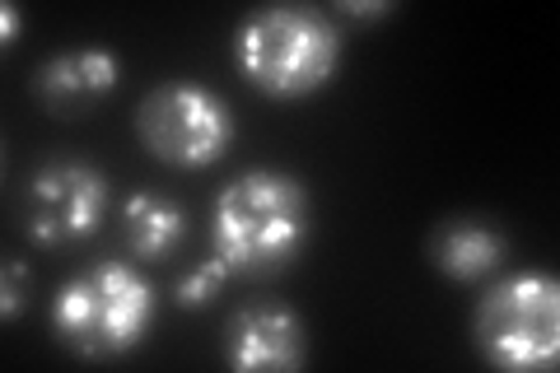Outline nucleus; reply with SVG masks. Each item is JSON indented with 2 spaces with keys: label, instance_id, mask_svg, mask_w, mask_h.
<instances>
[{
  "label": "nucleus",
  "instance_id": "4468645a",
  "mask_svg": "<svg viewBox=\"0 0 560 373\" xmlns=\"http://www.w3.org/2000/svg\"><path fill=\"white\" fill-rule=\"evenodd\" d=\"M20 33H24V10L14 5V0H5V10H0V43L10 47Z\"/></svg>",
  "mask_w": 560,
  "mask_h": 373
},
{
  "label": "nucleus",
  "instance_id": "9d476101",
  "mask_svg": "<svg viewBox=\"0 0 560 373\" xmlns=\"http://www.w3.org/2000/svg\"><path fill=\"white\" fill-rule=\"evenodd\" d=\"M121 234L136 261H164L187 238V210L178 201L160 197V191H136L121 206Z\"/></svg>",
  "mask_w": 560,
  "mask_h": 373
},
{
  "label": "nucleus",
  "instance_id": "f257e3e1",
  "mask_svg": "<svg viewBox=\"0 0 560 373\" xmlns=\"http://www.w3.org/2000/svg\"><path fill=\"white\" fill-rule=\"evenodd\" d=\"M313 238L308 187L294 173L248 168L210 201V253L234 276H271L294 266Z\"/></svg>",
  "mask_w": 560,
  "mask_h": 373
},
{
  "label": "nucleus",
  "instance_id": "423d86ee",
  "mask_svg": "<svg viewBox=\"0 0 560 373\" xmlns=\"http://www.w3.org/2000/svg\"><path fill=\"white\" fill-rule=\"evenodd\" d=\"M108 215V177L84 159H51L20 191V224L33 247H75Z\"/></svg>",
  "mask_w": 560,
  "mask_h": 373
},
{
  "label": "nucleus",
  "instance_id": "1a4fd4ad",
  "mask_svg": "<svg viewBox=\"0 0 560 373\" xmlns=\"http://www.w3.org/2000/svg\"><path fill=\"white\" fill-rule=\"evenodd\" d=\"M504 257H510V238H504V229H495L481 215H448L440 224H430L425 234V261L444 280H458V285L495 271Z\"/></svg>",
  "mask_w": 560,
  "mask_h": 373
},
{
  "label": "nucleus",
  "instance_id": "9b49d317",
  "mask_svg": "<svg viewBox=\"0 0 560 373\" xmlns=\"http://www.w3.org/2000/svg\"><path fill=\"white\" fill-rule=\"evenodd\" d=\"M230 276H234L230 266H224L215 253H210L201 266H191V271L178 280V285H173V304H178L183 313L201 308V304H210V299H215V294L224 290V280H230Z\"/></svg>",
  "mask_w": 560,
  "mask_h": 373
},
{
  "label": "nucleus",
  "instance_id": "f8f14e48",
  "mask_svg": "<svg viewBox=\"0 0 560 373\" xmlns=\"http://www.w3.org/2000/svg\"><path fill=\"white\" fill-rule=\"evenodd\" d=\"M28 308V266L20 257H5V276H0V317L14 323Z\"/></svg>",
  "mask_w": 560,
  "mask_h": 373
},
{
  "label": "nucleus",
  "instance_id": "20e7f679",
  "mask_svg": "<svg viewBox=\"0 0 560 373\" xmlns=\"http://www.w3.org/2000/svg\"><path fill=\"white\" fill-rule=\"evenodd\" d=\"M471 346L490 369H551L560 354V280L510 271L471 308Z\"/></svg>",
  "mask_w": 560,
  "mask_h": 373
},
{
  "label": "nucleus",
  "instance_id": "6e6552de",
  "mask_svg": "<svg viewBox=\"0 0 560 373\" xmlns=\"http://www.w3.org/2000/svg\"><path fill=\"white\" fill-rule=\"evenodd\" d=\"M121 61L108 47H70L57 51L38 66L33 75V98L43 103L51 117H84L117 89Z\"/></svg>",
  "mask_w": 560,
  "mask_h": 373
},
{
  "label": "nucleus",
  "instance_id": "ddd939ff",
  "mask_svg": "<svg viewBox=\"0 0 560 373\" xmlns=\"http://www.w3.org/2000/svg\"><path fill=\"white\" fill-rule=\"evenodd\" d=\"M397 0H346L341 14H350V20H383V14H393Z\"/></svg>",
  "mask_w": 560,
  "mask_h": 373
},
{
  "label": "nucleus",
  "instance_id": "f03ea898",
  "mask_svg": "<svg viewBox=\"0 0 560 373\" xmlns=\"http://www.w3.org/2000/svg\"><path fill=\"white\" fill-rule=\"evenodd\" d=\"M346 33L327 10L261 5L234 28V66L257 94L294 103L331 84Z\"/></svg>",
  "mask_w": 560,
  "mask_h": 373
},
{
  "label": "nucleus",
  "instance_id": "0eeeda50",
  "mask_svg": "<svg viewBox=\"0 0 560 373\" xmlns=\"http://www.w3.org/2000/svg\"><path fill=\"white\" fill-rule=\"evenodd\" d=\"M308 360V331L285 304H248L230 317L224 364L238 373H290Z\"/></svg>",
  "mask_w": 560,
  "mask_h": 373
},
{
  "label": "nucleus",
  "instance_id": "7ed1b4c3",
  "mask_svg": "<svg viewBox=\"0 0 560 373\" xmlns=\"http://www.w3.org/2000/svg\"><path fill=\"white\" fill-rule=\"evenodd\" d=\"M51 331L80 360H121L150 336L160 290L127 261H98L70 276L51 299Z\"/></svg>",
  "mask_w": 560,
  "mask_h": 373
},
{
  "label": "nucleus",
  "instance_id": "39448f33",
  "mask_svg": "<svg viewBox=\"0 0 560 373\" xmlns=\"http://www.w3.org/2000/svg\"><path fill=\"white\" fill-rule=\"evenodd\" d=\"M136 140L150 159L168 168H210L234 150L238 117L215 89L197 80H168L154 84L136 108Z\"/></svg>",
  "mask_w": 560,
  "mask_h": 373
}]
</instances>
